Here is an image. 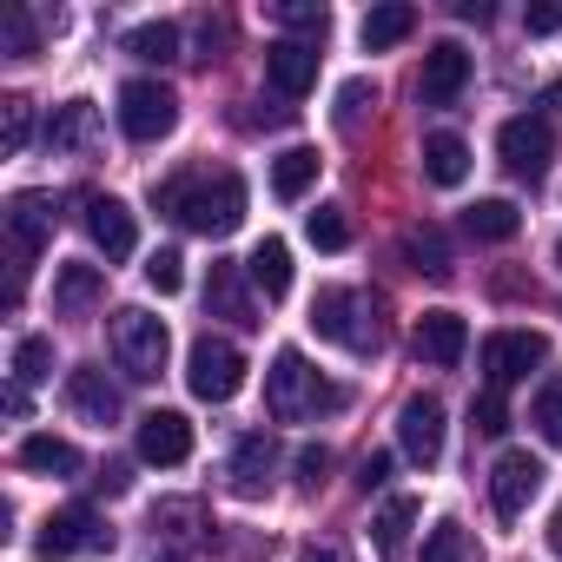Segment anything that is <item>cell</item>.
Returning <instances> with one entry per match:
<instances>
[{
  "label": "cell",
  "instance_id": "cell-1",
  "mask_svg": "<svg viewBox=\"0 0 562 562\" xmlns=\"http://www.w3.org/2000/svg\"><path fill=\"white\" fill-rule=\"evenodd\" d=\"M153 199L166 218H179L186 232H205V238H225L245 218V179L238 172H179Z\"/></svg>",
  "mask_w": 562,
  "mask_h": 562
},
{
  "label": "cell",
  "instance_id": "cell-2",
  "mask_svg": "<svg viewBox=\"0 0 562 562\" xmlns=\"http://www.w3.org/2000/svg\"><path fill=\"white\" fill-rule=\"evenodd\" d=\"M338 404H345V391L325 384L305 364V351H278L271 358V371H265V411L278 424H299V417H318V411H338Z\"/></svg>",
  "mask_w": 562,
  "mask_h": 562
},
{
  "label": "cell",
  "instance_id": "cell-3",
  "mask_svg": "<svg viewBox=\"0 0 562 562\" xmlns=\"http://www.w3.org/2000/svg\"><path fill=\"white\" fill-rule=\"evenodd\" d=\"M0 225H8V312L21 305V292H27V271H34V258H41V245L54 238V199H41V192H14L8 199V212H0Z\"/></svg>",
  "mask_w": 562,
  "mask_h": 562
},
{
  "label": "cell",
  "instance_id": "cell-4",
  "mask_svg": "<svg viewBox=\"0 0 562 562\" xmlns=\"http://www.w3.org/2000/svg\"><path fill=\"white\" fill-rule=\"evenodd\" d=\"M113 358H120V371H126L133 384H153V378L166 371V358H172L166 318H153V312H139V305L113 312Z\"/></svg>",
  "mask_w": 562,
  "mask_h": 562
},
{
  "label": "cell",
  "instance_id": "cell-5",
  "mask_svg": "<svg viewBox=\"0 0 562 562\" xmlns=\"http://www.w3.org/2000/svg\"><path fill=\"white\" fill-rule=\"evenodd\" d=\"M186 384H192L199 404L238 397V384H245V351H238L232 338H212V331H205V338L186 351Z\"/></svg>",
  "mask_w": 562,
  "mask_h": 562
},
{
  "label": "cell",
  "instance_id": "cell-6",
  "mask_svg": "<svg viewBox=\"0 0 562 562\" xmlns=\"http://www.w3.org/2000/svg\"><path fill=\"white\" fill-rule=\"evenodd\" d=\"M172 126H179V93H172L166 80H126V87H120V133H126V139L153 146V139H166Z\"/></svg>",
  "mask_w": 562,
  "mask_h": 562
},
{
  "label": "cell",
  "instance_id": "cell-7",
  "mask_svg": "<svg viewBox=\"0 0 562 562\" xmlns=\"http://www.w3.org/2000/svg\"><path fill=\"white\" fill-rule=\"evenodd\" d=\"M496 153H503V166H509L516 179H542L549 159H555V126H549L542 113H516V120H503Z\"/></svg>",
  "mask_w": 562,
  "mask_h": 562
},
{
  "label": "cell",
  "instance_id": "cell-8",
  "mask_svg": "<svg viewBox=\"0 0 562 562\" xmlns=\"http://www.w3.org/2000/svg\"><path fill=\"white\" fill-rule=\"evenodd\" d=\"M358 318H364V292H351V285H325L318 305H312V331L318 338H331L345 351H378V331L358 325Z\"/></svg>",
  "mask_w": 562,
  "mask_h": 562
},
{
  "label": "cell",
  "instance_id": "cell-9",
  "mask_svg": "<svg viewBox=\"0 0 562 562\" xmlns=\"http://www.w3.org/2000/svg\"><path fill=\"white\" fill-rule=\"evenodd\" d=\"M542 476H549L542 457H529V450H503L496 470H490V509H496V522H522V509L536 503Z\"/></svg>",
  "mask_w": 562,
  "mask_h": 562
},
{
  "label": "cell",
  "instance_id": "cell-10",
  "mask_svg": "<svg viewBox=\"0 0 562 562\" xmlns=\"http://www.w3.org/2000/svg\"><path fill=\"white\" fill-rule=\"evenodd\" d=\"M80 549H113V529H100V516H93L87 503H67L60 516L41 522L34 555H41V562H67V555H80Z\"/></svg>",
  "mask_w": 562,
  "mask_h": 562
},
{
  "label": "cell",
  "instance_id": "cell-11",
  "mask_svg": "<svg viewBox=\"0 0 562 562\" xmlns=\"http://www.w3.org/2000/svg\"><path fill=\"white\" fill-rule=\"evenodd\" d=\"M542 358H549V338L542 331H490L483 338V378H490V391L522 384Z\"/></svg>",
  "mask_w": 562,
  "mask_h": 562
},
{
  "label": "cell",
  "instance_id": "cell-12",
  "mask_svg": "<svg viewBox=\"0 0 562 562\" xmlns=\"http://www.w3.org/2000/svg\"><path fill=\"white\" fill-rule=\"evenodd\" d=\"M463 87H470V47L437 41V47L424 54V74H417V100H424V106H457Z\"/></svg>",
  "mask_w": 562,
  "mask_h": 562
},
{
  "label": "cell",
  "instance_id": "cell-13",
  "mask_svg": "<svg viewBox=\"0 0 562 562\" xmlns=\"http://www.w3.org/2000/svg\"><path fill=\"white\" fill-rule=\"evenodd\" d=\"M397 443L417 470H437L443 463V404L437 397H411L397 411Z\"/></svg>",
  "mask_w": 562,
  "mask_h": 562
},
{
  "label": "cell",
  "instance_id": "cell-14",
  "mask_svg": "<svg viewBox=\"0 0 562 562\" xmlns=\"http://www.w3.org/2000/svg\"><path fill=\"white\" fill-rule=\"evenodd\" d=\"M411 351H417L430 371H457L463 351H470V325H463L457 312H424L417 331H411Z\"/></svg>",
  "mask_w": 562,
  "mask_h": 562
},
{
  "label": "cell",
  "instance_id": "cell-15",
  "mask_svg": "<svg viewBox=\"0 0 562 562\" xmlns=\"http://www.w3.org/2000/svg\"><path fill=\"white\" fill-rule=\"evenodd\" d=\"M87 238L106 251V265H120V258H133L139 225H133V212H126L113 192H93V199H87Z\"/></svg>",
  "mask_w": 562,
  "mask_h": 562
},
{
  "label": "cell",
  "instance_id": "cell-16",
  "mask_svg": "<svg viewBox=\"0 0 562 562\" xmlns=\"http://www.w3.org/2000/svg\"><path fill=\"white\" fill-rule=\"evenodd\" d=\"M67 411L80 417V424H120V384L100 371V364H80V371H67Z\"/></svg>",
  "mask_w": 562,
  "mask_h": 562
},
{
  "label": "cell",
  "instance_id": "cell-17",
  "mask_svg": "<svg viewBox=\"0 0 562 562\" xmlns=\"http://www.w3.org/2000/svg\"><path fill=\"white\" fill-rule=\"evenodd\" d=\"M265 74H271V87L285 100H305L312 80H318V41H271L265 47Z\"/></svg>",
  "mask_w": 562,
  "mask_h": 562
},
{
  "label": "cell",
  "instance_id": "cell-18",
  "mask_svg": "<svg viewBox=\"0 0 562 562\" xmlns=\"http://www.w3.org/2000/svg\"><path fill=\"white\" fill-rule=\"evenodd\" d=\"M139 457L159 463V470H179L192 457V424L179 411H146L139 417Z\"/></svg>",
  "mask_w": 562,
  "mask_h": 562
},
{
  "label": "cell",
  "instance_id": "cell-19",
  "mask_svg": "<svg viewBox=\"0 0 562 562\" xmlns=\"http://www.w3.org/2000/svg\"><path fill=\"white\" fill-rule=\"evenodd\" d=\"M100 299H106L100 265H60L54 271V318H87Z\"/></svg>",
  "mask_w": 562,
  "mask_h": 562
},
{
  "label": "cell",
  "instance_id": "cell-20",
  "mask_svg": "<svg viewBox=\"0 0 562 562\" xmlns=\"http://www.w3.org/2000/svg\"><path fill=\"white\" fill-rule=\"evenodd\" d=\"M271 463H278V450H271V437H238V450H232V490L238 496H265L271 490Z\"/></svg>",
  "mask_w": 562,
  "mask_h": 562
},
{
  "label": "cell",
  "instance_id": "cell-21",
  "mask_svg": "<svg viewBox=\"0 0 562 562\" xmlns=\"http://www.w3.org/2000/svg\"><path fill=\"white\" fill-rule=\"evenodd\" d=\"M245 278L265 299H285L292 292V245L285 238H258V251L245 258Z\"/></svg>",
  "mask_w": 562,
  "mask_h": 562
},
{
  "label": "cell",
  "instance_id": "cell-22",
  "mask_svg": "<svg viewBox=\"0 0 562 562\" xmlns=\"http://www.w3.org/2000/svg\"><path fill=\"white\" fill-rule=\"evenodd\" d=\"M318 166H325V159H318V146H285V153L271 159V192L285 199V205H292V199H305V192L318 186Z\"/></svg>",
  "mask_w": 562,
  "mask_h": 562
},
{
  "label": "cell",
  "instance_id": "cell-23",
  "mask_svg": "<svg viewBox=\"0 0 562 562\" xmlns=\"http://www.w3.org/2000/svg\"><path fill=\"white\" fill-rule=\"evenodd\" d=\"M205 312H212V318H232V325H258L238 265H212V278H205Z\"/></svg>",
  "mask_w": 562,
  "mask_h": 562
},
{
  "label": "cell",
  "instance_id": "cell-24",
  "mask_svg": "<svg viewBox=\"0 0 562 562\" xmlns=\"http://www.w3.org/2000/svg\"><path fill=\"white\" fill-rule=\"evenodd\" d=\"M93 133H100L93 100H67V106H54V120H47V146H54V153H87Z\"/></svg>",
  "mask_w": 562,
  "mask_h": 562
},
{
  "label": "cell",
  "instance_id": "cell-25",
  "mask_svg": "<svg viewBox=\"0 0 562 562\" xmlns=\"http://www.w3.org/2000/svg\"><path fill=\"white\" fill-rule=\"evenodd\" d=\"M424 179L443 186V192L463 186V179H470V146H463L457 133H430V139H424Z\"/></svg>",
  "mask_w": 562,
  "mask_h": 562
},
{
  "label": "cell",
  "instance_id": "cell-26",
  "mask_svg": "<svg viewBox=\"0 0 562 562\" xmlns=\"http://www.w3.org/2000/svg\"><path fill=\"white\" fill-rule=\"evenodd\" d=\"M463 232H470L476 245H509V238L522 232V212H516L509 199H476V205L463 212Z\"/></svg>",
  "mask_w": 562,
  "mask_h": 562
},
{
  "label": "cell",
  "instance_id": "cell-27",
  "mask_svg": "<svg viewBox=\"0 0 562 562\" xmlns=\"http://www.w3.org/2000/svg\"><path fill=\"white\" fill-rule=\"evenodd\" d=\"M358 34H364V47H371V54H391L397 41H411V34H417V8H404V0H384V8H371V14H364V27H358Z\"/></svg>",
  "mask_w": 562,
  "mask_h": 562
},
{
  "label": "cell",
  "instance_id": "cell-28",
  "mask_svg": "<svg viewBox=\"0 0 562 562\" xmlns=\"http://www.w3.org/2000/svg\"><path fill=\"white\" fill-rule=\"evenodd\" d=\"M21 470H41V476H80V450H74L67 437L41 430V437L21 443Z\"/></svg>",
  "mask_w": 562,
  "mask_h": 562
},
{
  "label": "cell",
  "instance_id": "cell-29",
  "mask_svg": "<svg viewBox=\"0 0 562 562\" xmlns=\"http://www.w3.org/2000/svg\"><path fill=\"white\" fill-rule=\"evenodd\" d=\"M411 529H417V496H391V503L378 509V522H371L378 555H384V562H397V555H404V542H411Z\"/></svg>",
  "mask_w": 562,
  "mask_h": 562
},
{
  "label": "cell",
  "instance_id": "cell-30",
  "mask_svg": "<svg viewBox=\"0 0 562 562\" xmlns=\"http://www.w3.org/2000/svg\"><path fill=\"white\" fill-rule=\"evenodd\" d=\"M404 265L424 271V278H450V245H443V232H437V225H411V232H404Z\"/></svg>",
  "mask_w": 562,
  "mask_h": 562
},
{
  "label": "cell",
  "instance_id": "cell-31",
  "mask_svg": "<svg viewBox=\"0 0 562 562\" xmlns=\"http://www.w3.org/2000/svg\"><path fill=\"white\" fill-rule=\"evenodd\" d=\"M126 54H133V60L166 67V60H179V27H172V21H146V27H133V34H126Z\"/></svg>",
  "mask_w": 562,
  "mask_h": 562
},
{
  "label": "cell",
  "instance_id": "cell-32",
  "mask_svg": "<svg viewBox=\"0 0 562 562\" xmlns=\"http://www.w3.org/2000/svg\"><path fill=\"white\" fill-rule=\"evenodd\" d=\"M27 139H34V100L8 93V100H0V146H8V153H27Z\"/></svg>",
  "mask_w": 562,
  "mask_h": 562
},
{
  "label": "cell",
  "instance_id": "cell-33",
  "mask_svg": "<svg viewBox=\"0 0 562 562\" xmlns=\"http://www.w3.org/2000/svg\"><path fill=\"white\" fill-rule=\"evenodd\" d=\"M305 238H312L318 251H345V245H351V218H345V205H318V212L305 218Z\"/></svg>",
  "mask_w": 562,
  "mask_h": 562
},
{
  "label": "cell",
  "instance_id": "cell-34",
  "mask_svg": "<svg viewBox=\"0 0 562 562\" xmlns=\"http://www.w3.org/2000/svg\"><path fill=\"white\" fill-rule=\"evenodd\" d=\"M54 378V338H21L14 345V384H47Z\"/></svg>",
  "mask_w": 562,
  "mask_h": 562
},
{
  "label": "cell",
  "instance_id": "cell-35",
  "mask_svg": "<svg viewBox=\"0 0 562 562\" xmlns=\"http://www.w3.org/2000/svg\"><path fill=\"white\" fill-rule=\"evenodd\" d=\"M424 562H470V529L457 516H443L430 536H424Z\"/></svg>",
  "mask_w": 562,
  "mask_h": 562
},
{
  "label": "cell",
  "instance_id": "cell-36",
  "mask_svg": "<svg viewBox=\"0 0 562 562\" xmlns=\"http://www.w3.org/2000/svg\"><path fill=\"white\" fill-rule=\"evenodd\" d=\"M0 47H8L14 60H34V54H41V27H34L27 8H8V14H0Z\"/></svg>",
  "mask_w": 562,
  "mask_h": 562
},
{
  "label": "cell",
  "instance_id": "cell-37",
  "mask_svg": "<svg viewBox=\"0 0 562 562\" xmlns=\"http://www.w3.org/2000/svg\"><path fill=\"white\" fill-rule=\"evenodd\" d=\"M529 424L542 430V443H555V450H562V378H549V384L536 391V404H529Z\"/></svg>",
  "mask_w": 562,
  "mask_h": 562
},
{
  "label": "cell",
  "instance_id": "cell-38",
  "mask_svg": "<svg viewBox=\"0 0 562 562\" xmlns=\"http://www.w3.org/2000/svg\"><path fill=\"white\" fill-rule=\"evenodd\" d=\"M371 106H378V87H371V80H345V87H338V113H331V120H338L345 133H358Z\"/></svg>",
  "mask_w": 562,
  "mask_h": 562
},
{
  "label": "cell",
  "instance_id": "cell-39",
  "mask_svg": "<svg viewBox=\"0 0 562 562\" xmlns=\"http://www.w3.org/2000/svg\"><path fill=\"white\" fill-rule=\"evenodd\" d=\"M146 285H153V292H159V299H172V292H179V285H186V258H179V251H172V245H159V251H153V258H146Z\"/></svg>",
  "mask_w": 562,
  "mask_h": 562
},
{
  "label": "cell",
  "instance_id": "cell-40",
  "mask_svg": "<svg viewBox=\"0 0 562 562\" xmlns=\"http://www.w3.org/2000/svg\"><path fill=\"white\" fill-rule=\"evenodd\" d=\"M271 14H278V27H292V34H312V41L331 27V14L318 8V0H285V8H271Z\"/></svg>",
  "mask_w": 562,
  "mask_h": 562
},
{
  "label": "cell",
  "instance_id": "cell-41",
  "mask_svg": "<svg viewBox=\"0 0 562 562\" xmlns=\"http://www.w3.org/2000/svg\"><path fill=\"white\" fill-rule=\"evenodd\" d=\"M470 430H476V437H503V430H509V404H503V391H483V397L470 404Z\"/></svg>",
  "mask_w": 562,
  "mask_h": 562
},
{
  "label": "cell",
  "instance_id": "cell-42",
  "mask_svg": "<svg viewBox=\"0 0 562 562\" xmlns=\"http://www.w3.org/2000/svg\"><path fill=\"white\" fill-rule=\"evenodd\" d=\"M292 470H299V490H318V483L331 476V450H325V443H305V450L292 457Z\"/></svg>",
  "mask_w": 562,
  "mask_h": 562
},
{
  "label": "cell",
  "instance_id": "cell-43",
  "mask_svg": "<svg viewBox=\"0 0 562 562\" xmlns=\"http://www.w3.org/2000/svg\"><path fill=\"white\" fill-rule=\"evenodd\" d=\"M529 34H562V0H536V8L522 14Z\"/></svg>",
  "mask_w": 562,
  "mask_h": 562
},
{
  "label": "cell",
  "instance_id": "cell-44",
  "mask_svg": "<svg viewBox=\"0 0 562 562\" xmlns=\"http://www.w3.org/2000/svg\"><path fill=\"white\" fill-rule=\"evenodd\" d=\"M384 476H391V457H384V450H371V457L358 463V490H384Z\"/></svg>",
  "mask_w": 562,
  "mask_h": 562
},
{
  "label": "cell",
  "instance_id": "cell-45",
  "mask_svg": "<svg viewBox=\"0 0 562 562\" xmlns=\"http://www.w3.org/2000/svg\"><path fill=\"white\" fill-rule=\"evenodd\" d=\"M100 490H106V496H120V490H126V470H120V463H106V470H100Z\"/></svg>",
  "mask_w": 562,
  "mask_h": 562
},
{
  "label": "cell",
  "instance_id": "cell-46",
  "mask_svg": "<svg viewBox=\"0 0 562 562\" xmlns=\"http://www.w3.org/2000/svg\"><path fill=\"white\" fill-rule=\"evenodd\" d=\"M8 417H27V384H8Z\"/></svg>",
  "mask_w": 562,
  "mask_h": 562
},
{
  "label": "cell",
  "instance_id": "cell-47",
  "mask_svg": "<svg viewBox=\"0 0 562 562\" xmlns=\"http://www.w3.org/2000/svg\"><path fill=\"white\" fill-rule=\"evenodd\" d=\"M305 562H351V555H345V549H338V542H325V549H312V555H305Z\"/></svg>",
  "mask_w": 562,
  "mask_h": 562
},
{
  "label": "cell",
  "instance_id": "cell-48",
  "mask_svg": "<svg viewBox=\"0 0 562 562\" xmlns=\"http://www.w3.org/2000/svg\"><path fill=\"white\" fill-rule=\"evenodd\" d=\"M549 549L562 555V503H555V516H549Z\"/></svg>",
  "mask_w": 562,
  "mask_h": 562
},
{
  "label": "cell",
  "instance_id": "cell-49",
  "mask_svg": "<svg viewBox=\"0 0 562 562\" xmlns=\"http://www.w3.org/2000/svg\"><path fill=\"white\" fill-rule=\"evenodd\" d=\"M555 265H562V245H555Z\"/></svg>",
  "mask_w": 562,
  "mask_h": 562
},
{
  "label": "cell",
  "instance_id": "cell-50",
  "mask_svg": "<svg viewBox=\"0 0 562 562\" xmlns=\"http://www.w3.org/2000/svg\"><path fill=\"white\" fill-rule=\"evenodd\" d=\"M172 562H179V555H172Z\"/></svg>",
  "mask_w": 562,
  "mask_h": 562
}]
</instances>
